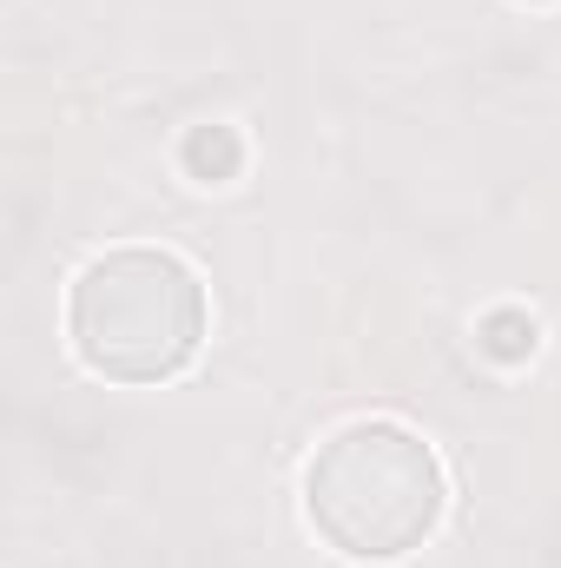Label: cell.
<instances>
[{
    "mask_svg": "<svg viewBox=\"0 0 561 568\" xmlns=\"http://www.w3.org/2000/svg\"><path fill=\"white\" fill-rule=\"evenodd\" d=\"M529 7H542V0H529Z\"/></svg>",
    "mask_w": 561,
    "mask_h": 568,
    "instance_id": "obj_5",
    "label": "cell"
},
{
    "mask_svg": "<svg viewBox=\"0 0 561 568\" xmlns=\"http://www.w3.org/2000/svg\"><path fill=\"white\" fill-rule=\"evenodd\" d=\"M205 284L165 245H113L67 291L73 357L106 384H165L205 344Z\"/></svg>",
    "mask_w": 561,
    "mask_h": 568,
    "instance_id": "obj_2",
    "label": "cell"
},
{
    "mask_svg": "<svg viewBox=\"0 0 561 568\" xmlns=\"http://www.w3.org/2000/svg\"><path fill=\"white\" fill-rule=\"evenodd\" d=\"M449 509L442 456L410 424L364 417L317 443L304 469L310 529L350 562H397L436 536Z\"/></svg>",
    "mask_w": 561,
    "mask_h": 568,
    "instance_id": "obj_1",
    "label": "cell"
},
{
    "mask_svg": "<svg viewBox=\"0 0 561 568\" xmlns=\"http://www.w3.org/2000/svg\"><path fill=\"white\" fill-rule=\"evenodd\" d=\"M476 344H482L496 364H529V357L542 351V324H536L522 304H496V311H482Z\"/></svg>",
    "mask_w": 561,
    "mask_h": 568,
    "instance_id": "obj_4",
    "label": "cell"
},
{
    "mask_svg": "<svg viewBox=\"0 0 561 568\" xmlns=\"http://www.w3.org/2000/svg\"><path fill=\"white\" fill-rule=\"evenodd\" d=\"M178 165H185V179H198V185H232L238 172H245V140H238V126H192L185 140H178Z\"/></svg>",
    "mask_w": 561,
    "mask_h": 568,
    "instance_id": "obj_3",
    "label": "cell"
}]
</instances>
